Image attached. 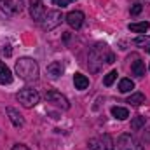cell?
Segmentation results:
<instances>
[{"instance_id": "cell-1", "label": "cell", "mask_w": 150, "mask_h": 150, "mask_svg": "<svg viewBox=\"0 0 150 150\" xmlns=\"http://www.w3.org/2000/svg\"><path fill=\"white\" fill-rule=\"evenodd\" d=\"M110 65L113 63V54L108 51V47L105 44H96L91 51H89V56H87V67L93 74H98L103 65Z\"/></svg>"}, {"instance_id": "cell-2", "label": "cell", "mask_w": 150, "mask_h": 150, "mask_svg": "<svg viewBox=\"0 0 150 150\" xmlns=\"http://www.w3.org/2000/svg\"><path fill=\"white\" fill-rule=\"evenodd\" d=\"M16 75L21 80L33 82L38 79V63L33 58H19L16 61Z\"/></svg>"}, {"instance_id": "cell-3", "label": "cell", "mask_w": 150, "mask_h": 150, "mask_svg": "<svg viewBox=\"0 0 150 150\" xmlns=\"http://www.w3.org/2000/svg\"><path fill=\"white\" fill-rule=\"evenodd\" d=\"M16 100H18L25 108H32V107H35L38 101H40V94H38L37 89L25 87V89H21V91L16 94Z\"/></svg>"}, {"instance_id": "cell-4", "label": "cell", "mask_w": 150, "mask_h": 150, "mask_svg": "<svg viewBox=\"0 0 150 150\" xmlns=\"http://www.w3.org/2000/svg\"><path fill=\"white\" fill-rule=\"evenodd\" d=\"M61 19H63V16L59 11H49V12H45L44 19L40 21V26H42V30L49 32V30H54L56 26H59Z\"/></svg>"}, {"instance_id": "cell-5", "label": "cell", "mask_w": 150, "mask_h": 150, "mask_svg": "<svg viewBox=\"0 0 150 150\" xmlns=\"http://www.w3.org/2000/svg\"><path fill=\"white\" fill-rule=\"evenodd\" d=\"M25 9V2L23 0H0V11L7 16H16L21 14Z\"/></svg>"}, {"instance_id": "cell-6", "label": "cell", "mask_w": 150, "mask_h": 150, "mask_svg": "<svg viewBox=\"0 0 150 150\" xmlns=\"http://www.w3.org/2000/svg\"><path fill=\"white\" fill-rule=\"evenodd\" d=\"M117 149L119 150H145V147L131 134H120L117 140Z\"/></svg>"}, {"instance_id": "cell-7", "label": "cell", "mask_w": 150, "mask_h": 150, "mask_svg": "<svg viewBox=\"0 0 150 150\" xmlns=\"http://www.w3.org/2000/svg\"><path fill=\"white\" fill-rule=\"evenodd\" d=\"M45 100H47L49 103H52V105L63 108V110H68V108H70V103H68L67 96H63L61 93H58V91H54V89L45 93Z\"/></svg>"}, {"instance_id": "cell-8", "label": "cell", "mask_w": 150, "mask_h": 150, "mask_svg": "<svg viewBox=\"0 0 150 150\" xmlns=\"http://www.w3.org/2000/svg\"><path fill=\"white\" fill-rule=\"evenodd\" d=\"M84 12L82 11H72V12H68L67 14V23H68V26L70 28H74V30H79L82 25H84Z\"/></svg>"}, {"instance_id": "cell-9", "label": "cell", "mask_w": 150, "mask_h": 150, "mask_svg": "<svg viewBox=\"0 0 150 150\" xmlns=\"http://www.w3.org/2000/svg\"><path fill=\"white\" fill-rule=\"evenodd\" d=\"M30 16H32L33 21H38V23L44 19V16H45V7L42 5L40 0H32V2H30Z\"/></svg>"}, {"instance_id": "cell-10", "label": "cell", "mask_w": 150, "mask_h": 150, "mask_svg": "<svg viewBox=\"0 0 150 150\" xmlns=\"http://www.w3.org/2000/svg\"><path fill=\"white\" fill-rule=\"evenodd\" d=\"M7 115H9V119H11V122H12L14 127H23V126H25V119H23V115L18 112L16 108L9 107V108H7Z\"/></svg>"}, {"instance_id": "cell-11", "label": "cell", "mask_w": 150, "mask_h": 150, "mask_svg": "<svg viewBox=\"0 0 150 150\" xmlns=\"http://www.w3.org/2000/svg\"><path fill=\"white\" fill-rule=\"evenodd\" d=\"M65 72V68H63V65H61V61H52L49 67H47V75L51 77V79H59L61 75Z\"/></svg>"}, {"instance_id": "cell-12", "label": "cell", "mask_w": 150, "mask_h": 150, "mask_svg": "<svg viewBox=\"0 0 150 150\" xmlns=\"http://www.w3.org/2000/svg\"><path fill=\"white\" fill-rule=\"evenodd\" d=\"M11 82H12V72H11V68L4 61H0V84L7 86Z\"/></svg>"}, {"instance_id": "cell-13", "label": "cell", "mask_w": 150, "mask_h": 150, "mask_svg": "<svg viewBox=\"0 0 150 150\" xmlns=\"http://www.w3.org/2000/svg\"><path fill=\"white\" fill-rule=\"evenodd\" d=\"M74 84H75V89L84 91V89L89 87V79H87L86 75H82V74H75L74 75Z\"/></svg>"}, {"instance_id": "cell-14", "label": "cell", "mask_w": 150, "mask_h": 150, "mask_svg": "<svg viewBox=\"0 0 150 150\" xmlns=\"http://www.w3.org/2000/svg\"><path fill=\"white\" fill-rule=\"evenodd\" d=\"M131 32H134V33H145L147 30L150 28V23L149 21H142V23H129V26H127Z\"/></svg>"}, {"instance_id": "cell-15", "label": "cell", "mask_w": 150, "mask_h": 150, "mask_svg": "<svg viewBox=\"0 0 150 150\" xmlns=\"http://www.w3.org/2000/svg\"><path fill=\"white\" fill-rule=\"evenodd\" d=\"M145 124H147V117H143V115H136V117L131 120V129H133V131H140V129L145 127Z\"/></svg>"}, {"instance_id": "cell-16", "label": "cell", "mask_w": 150, "mask_h": 150, "mask_svg": "<svg viewBox=\"0 0 150 150\" xmlns=\"http://www.w3.org/2000/svg\"><path fill=\"white\" fill-rule=\"evenodd\" d=\"M127 103H131V105H134V107H140V105L145 103V94H143V93H133V94L127 98Z\"/></svg>"}, {"instance_id": "cell-17", "label": "cell", "mask_w": 150, "mask_h": 150, "mask_svg": "<svg viewBox=\"0 0 150 150\" xmlns=\"http://www.w3.org/2000/svg\"><path fill=\"white\" fill-rule=\"evenodd\" d=\"M131 72H133V75H136V77H143V75H145V63H143L142 59L134 61V63L131 65Z\"/></svg>"}, {"instance_id": "cell-18", "label": "cell", "mask_w": 150, "mask_h": 150, "mask_svg": "<svg viewBox=\"0 0 150 150\" xmlns=\"http://www.w3.org/2000/svg\"><path fill=\"white\" fill-rule=\"evenodd\" d=\"M112 115L119 120H124V119L129 117V110L124 108V107H112Z\"/></svg>"}, {"instance_id": "cell-19", "label": "cell", "mask_w": 150, "mask_h": 150, "mask_svg": "<svg viewBox=\"0 0 150 150\" xmlns=\"http://www.w3.org/2000/svg\"><path fill=\"white\" fill-rule=\"evenodd\" d=\"M133 89H134V82L131 79H122L119 82V91L120 93H131Z\"/></svg>"}, {"instance_id": "cell-20", "label": "cell", "mask_w": 150, "mask_h": 150, "mask_svg": "<svg viewBox=\"0 0 150 150\" xmlns=\"http://www.w3.org/2000/svg\"><path fill=\"white\" fill-rule=\"evenodd\" d=\"M100 140H101L103 150H115V143H113L110 134H103V136H100Z\"/></svg>"}, {"instance_id": "cell-21", "label": "cell", "mask_w": 150, "mask_h": 150, "mask_svg": "<svg viewBox=\"0 0 150 150\" xmlns=\"http://www.w3.org/2000/svg\"><path fill=\"white\" fill-rule=\"evenodd\" d=\"M87 147L91 150H103V145H101V140L100 138H91L87 142Z\"/></svg>"}, {"instance_id": "cell-22", "label": "cell", "mask_w": 150, "mask_h": 150, "mask_svg": "<svg viewBox=\"0 0 150 150\" xmlns=\"http://www.w3.org/2000/svg\"><path fill=\"white\" fill-rule=\"evenodd\" d=\"M115 79H117V72H115V70H112V72H108V74L105 75L103 84H105V86H112L113 82H115Z\"/></svg>"}, {"instance_id": "cell-23", "label": "cell", "mask_w": 150, "mask_h": 150, "mask_svg": "<svg viewBox=\"0 0 150 150\" xmlns=\"http://www.w3.org/2000/svg\"><path fill=\"white\" fill-rule=\"evenodd\" d=\"M134 44H136V45H150V38L143 37V35H142V37H136L134 38Z\"/></svg>"}, {"instance_id": "cell-24", "label": "cell", "mask_w": 150, "mask_h": 150, "mask_svg": "<svg viewBox=\"0 0 150 150\" xmlns=\"http://www.w3.org/2000/svg\"><path fill=\"white\" fill-rule=\"evenodd\" d=\"M142 11H143V5H142V4H134V5L131 7V16H138Z\"/></svg>"}, {"instance_id": "cell-25", "label": "cell", "mask_w": 150, "mask_h": 150, "mask_svg": "<svg viewBox=\"0 0 150 150\" xmlns=\"http://www.w3.org/2000/svg\"><path fill=\"white\" fill-rule=\"evenodd\" d=\"M72 2H75V0H52V4H54V5H58V7H61V9H63V7H67V5H70Z\"/></svg>"}, {"instance_id": "cell-26", "label": "cell", "mask_w": 150, "mask_h": 150, "mask_svg": "<svg viewBox=\"0 0 150 150\" xmlns=\"http://www.w3.org/2000/svg\"><path fill=\"white\" fill-rule=\"evenodd\" d=\"M12 150H30L26 145H23V143H16L14 147H12Z\"/></svg>"}, {"instance_id": "cell-27", "label": "cell", "mask_w": 150, "mask_h": 150, "mask_svg": "<svg viewBox=\"0 0 150 150\" xmlns=\"http://www.w3.org/2000/svg\"><path fill=\"white\" fill-rule=\"evenodd\" d=\"M147 51H149V52H150V47H149V49H147Z\"/></svg>"}]
</instances>
